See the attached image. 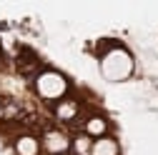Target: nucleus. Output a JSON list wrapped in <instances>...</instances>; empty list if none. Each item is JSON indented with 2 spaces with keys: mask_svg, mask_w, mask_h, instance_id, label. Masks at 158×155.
Wrapping results in <instances>:
<instances>
[{
  "mask_svg": "<svg viewBox=\"0 0 158 155\" xmlns=\"http://www.w3.org/2000/svg\"><path fill=\"white\" fill-rule=\"evenodd\" d=\"M135 73V60L128 48L113 43L103 55H101V75L108 83H126Z\"/></svg>",
  "mask_w": 158,
  "mask_h": 155,
  "instance_id": "1",
  "label": "nucleus"
},
{
  "mask_svg": "<svg viewBox=\"0 0 158 155\" xmlns=\"http://www.w3.org/2000/svg\"><path fill=\"white\" fill-rule=\"evenodd\" d=\"M40 140L35 135H20L15 140V153L18 155H40Z\"/></svg>",
  "mask_w": 158,
  "mask_h": 155,
  "instance_id": "7",
  "label": "nucleus"
},
{
  "mask_svg": "<svg viewBox=\"0 0 158 155\" xmlns=\"http://www.w3.org/2000/svg\"><path fill=\"white\" fill-rule=\"evenodd\" d=\"M70 150H73L75 155H90V150H93V138H88L85 133L75 135V138L70 140Z\"/></svg>",
  "mask_w": 158,
  "mask_h": 155,
  "instance_id": "8",
  "label": "nucleus"
},
{
  "mask_svg": "<svg viewBox=\"0 0 158 155\" xmlns=\"http://www.w3.org/2000/svg\"><path fill=\"white\" fill-rule=\"evenodd\" d=\"M40 148L48 155H65L70 150V138H68V133L53 128V130H45L43 140H40Z\"/></svg>",
  "mask_w": 158,
  "mask_h": 155,
  "instance_id": "3",
  "label": "nucleus"
},
{
  "mask_svg": "<svg viewBox=\"0 0 158 155\" xmlns=\"http://www.w3.org/2000/svg\"><path fill=\"white\" fill-rule=\"evenodd\" d=\"M83 133L88 135V138H93V140L103 138V135H108V120L103 118V115H90V118L85 120V125H83Z\"/></svg>",
  "mask_w": 158,
  "mask_h": 155,
  "instance_id": "5",
  "label": "nucleus"
},
{
  "mask_svg": "<svg viewBox=\"0 0 158 155\" xmlns=\"http://www.w3.org/2000/svg\"><path fill=\"white\" fill-rule=\"evenodd\" d=\"M68 90H70L68 78L63 73H58V70H43L40 75L35 78V93H38V98H43L48 103L63 100L68 95Z\"/></svg>",
  "mask_w": 158,
  "mask_h": 155,
  "instance_id": "2",
  "label": "nucleus"
},
{
  "mask_svg": "<svg viewBox=\"0 0 158 155\" xmlns=\"http://www.w3.org/2000/svg\"><path fill=\"white\" fill-rule=\"evenodd\" d=\"M78 113H81V103L73 98H63L55 103V118L60 123H73L78 118Z\"/></svg>",
  "mask_w": 158,
  "mask_h": 155,
  "instance_id": "4",
  "label": "nucleus"
},
{
  "mask_svg": "<svg viewBox=\"0 0 158 155\" xmlns=\"http://www.w3.org/2000/svg\"><path fill=\"white\" fill-rule=\"evenodd\" d=\"M90 155H121L118 140L110 138V135H103V138L93 140V150H90Z\"/></svg>",
  "mask_w": 158,
  "mask_h": 155,
  "instance_id": "6",
  "label": "nucleus"
}]
</instances>
